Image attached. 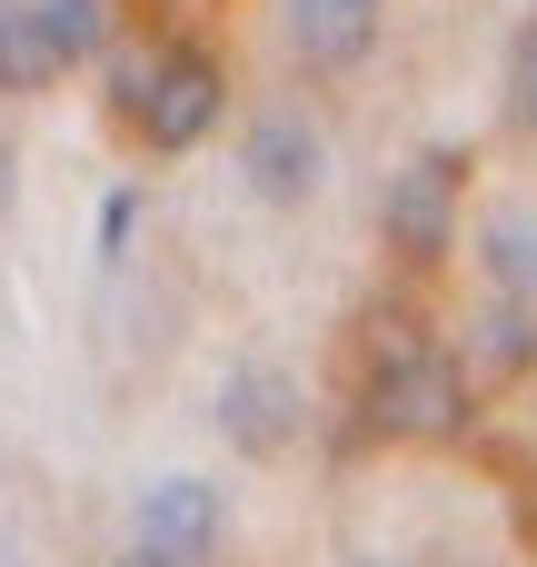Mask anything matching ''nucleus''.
Instances as JSON below:
<instances>
[{"label": "nucleus", "instance_id": "f257e3e1", "mask_svg": "<svg viewBox=\"0 0 537 567\" xmlns=\"http://www.w3.org/2000/svg\"><path fill=\"white\" fill-rule=\"evenodd\" d=\"M369 429L379 439H458L468 429V369L448 349L389 339V359L369 369Z\"/></svg>", "mask_w": 537, "mask_h": 567}, {"label": "nucleus", "instance_id": "f03ea898", "mask_svg": "<svg viewBox=\"0 0 537 567\" xmlns=\"http://www.w3.org/2000/svg\"><path fill=\"white\" fill-rule=\"evenodd\" d=\"M219 110H229L219 60H209L199 40H179V50L149 60V90H140V110H130V130H140L149 150H199V140L219 130Z\"/></svg>", "mask_w": 537, "mask_h": 567}, {"label": "nucleus", "instance_id": "7ed1b4c3", "mask_svg": "<svg viewBox=\"0 0 537 567\" xmlns=\"http://www.w3.org/2000/svg\"><path fill=\"white\" fill-rule=\"evenodd\" d=\"M379 229H389V249L399 259H448L458 249V150H419L399 179H389V199H379Z\"/></svg>", "mask_w": 537, "mask_h": 567}, {"label": "nucleus", "instance_id": "20e7f679", "mask_svg": "<svg viewBox=\"0 0 537 567\" xmlns=\"http://www.w3.org/2000/svg\"><path fill=\"white\" fill-rule=\"evenodd\" d=\"M219 538H229V498L209 488V478H159L149 498H140V548L169 567H199L219 558Z\"/></svg>", "mask_w": 537, "mask_h": 567}, {"label": "nucleus", "instance_id": "39448f33", "mask_svg": "<svg viewBox=\"0 0 537 567\" xmlns=\"http://www.w3.org/2000/svg\"><path fill=\"white\" fill-rule=\"evenodd\" d=\"M299 379L289 369H269V359H249V369H229V389H219V429H229V449L239 458H279L289 439H299Z\"/></svg>", "mask_w": 537, "mask_h": 567}, {"label": "nucleus", "instance_id": "423d86ee", "mask_svg": "<svg viewBox=\"0 0 537 567\" xmlns=\"http://www.w3.org/2000/svg\"><path fill=\"white\" fill-rule=\"evenodd\" d=\"M319 179H329V150H319V130H309V120H289V110H279V120H259V130H249V189H259V199H279V209H289V199H309Z\"/></svg>", "mask_w": 537, "mask_h": 567}, {"label": "nucleus", "instance_id": "0eeeda50", "mask_svg": "<svg viewBox=\"0 0 537 567\" xmlns=\"http://www.w3.org/2000/svg\"><path fill=\"white\" fill-rule=\"evenodd\" d=\"M379 40V0H289V50L309 70H359Z\"/></svg>", "mask_w": 537, "mask_h": 567}, {"label": "nucleus", "instance_id": "6e6552de", "mask_svg": "<svg viewBox=\"0 0 537 567\" xmlns=\"http://www.w3.org/2000/svg\"><path fill=\"white\" fill-rule=\"evenodd\" d=\"M50 80H60V50H50V30H40V0H30V10L0 0V90H50Z\"/></svg>", "mask_w": 537, "mask_h": 567}, {"label": "nucleus", "instance_id": "1a4fd4ad", "mask_svg": "<svg viewBox=\"0 0 537 567\" xmlns=\"http://www.w3.org/2000/svg\"><path fill=\"white\" fill-rule=\"evenodd\" d=\"M468 349H478V359H468L478 379H518V369L537 359V329H528V309H518V299H498V309L478 319V339H468ZM478 379H468V389H478Z\"/></svg>", "mask_w": 537, "mask_h": 567}, {"label": "nucleus", "instance_id": "9d476101", "mask_svg": "<svg viewBox=\"0 0 537 567\" xmlns=\"http://www.w3.org/2000/svg\"><path fill=\"white\" fill-rule=\"evenodd\" d=\"M40 30H50V50H60V70H80L90 50H110V30H120V10H110V0H40Z\"/></svg>", "mask_w": 537, "mask_h": 567}, {"label": "nucleus", "instance_id": "9b49d317", "mask_svg": "<svg viewBox=\"0 0 537 567\" xmlns=\"http://www.w3.org/2000/svg\"><path fill=\"white\" fill-rule=\"evenodd\" d=\"M508 130L537 140V20H518V40H508Z\"/></svg>", "mask_w": 537, "mask_h": 567}, {"label": "nucleus", "instance_id": "f8f14e48", "mask_svg": "<svg viewBox=\"0 0 537 567\" xmlns=\"http://www.w3.org/2000/svg\"><path fill=\"white\" fill-rule=\"evenodd\" d=\"M130 209H140V199H130V189H120V199H110V209H100V259H120V249H130Z\"/></svg>", "mask_w": 537, "mask_h": 567}, {"label": "nucleus", "instance_id": "ddd939ff", "mask_svg": "<svg viewBox=\"0 0 537 567\" xmlns=\"http://www.w3.org/2000/svg\"><path fill=\"white\" fill-rule=\"evenodd\" d=\"M488 259H498V279H528L537 259H528V239H518V229H498V239H488Z\"/></svg>", "mask_w": 537, "mask_h": 567}, {"label": "nucleus", "instance_id": "4468645a", "mask_svg": "<svg viewBox=\"0 0 537 567\" xmlns=\"http://www.w3.org/2000/svg\"><path fill=\"white\" fill-rule=\"evenodd\" d=\"M120 567H169V558H149V548H130V558H120Z\"/></svg>", "mask_w": 537, "mask_h": 567}, {"label": "nucleus", "instance_id": "2eb2a0df", "mask_svg": "<svg viewBox=\"0 0 537 567\" xmlns=\"http://www.w3.org/2000/svg\"><path fill=\"white\" fill-rule=\"evenodd\" d=\"M0 209H10V150H0Z\"/></svg>", "mask_w": 537, "mask_h": 567}]
</instances>
